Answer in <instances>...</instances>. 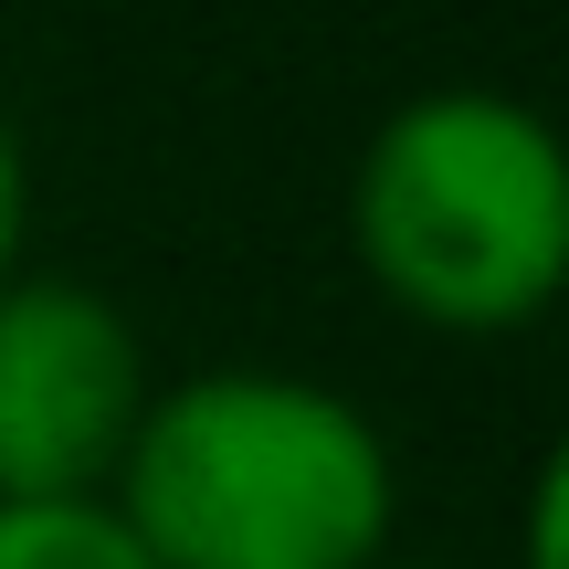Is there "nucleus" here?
<instances>
[{"label": "nucleus", "instance_id": "6", "mask_svg": "<svg viewBox=\"0 0 569 569\" xmlns=\"http://www.w3.org/2000/svg\"><path fill=\"white\" fill-rule=\"evenodd\" d=\"M559 517H569V453L528 475V569H559Z\"/></svg>", "mask_w": 569, "mask_h": 569}, {"label": "nucleus", "instance_id": "7", "mask_svg": "<svg viewBox=\"0 0 569 569\" xmlns=\"http://www.w3.org/2000/svg\"><path fill=\"white\" fill-rule=\"evenodd\" d=\"M380 569H453V559H401V549H390V559H380Z\"/></svg>", "mask_w": 569, "mask_h": 569}, {"label": "nucleus", "instance_id": "4", "mask_svg": "<svg viewBox=\"0 0 569 569\" xmlns=\"http://www.w3.org/2000/svg\"><path fill=\"white\" fill-rule=\"evenodd\" d=\"M0 569H148L106 496L84 507H0Z\"/></svg>", "mask_w": 569, "mask_h": 569}, {"label": "nucleus", "instance_id": "1", "mask_svg": "<svg viewBox=\"0 0 569 569\" xmlns=\"http://www.w3.org/2000/svg\"><path fill=\"white\" fill-rule=\"evenodd\" d=\"M148 569H380L401 528L390 432L306 369H190L106 486Z\"/></svg>", "mask_w": 569, "mask_h": 569}, {"label": "nucleus", "instance_id": "3", "mask_svg": "<svg viewBox=\"0 0 569 569\" xmlns=\"http://www.w3.org/2000/svg\"><path fill=\"white\" fill-rule=\"evenodd\" d=\"M148 338L74 274L0 284V507H84L148 422Z\"/></svg>", "mask_w": 569, "mask_h": 569}, {"label": "nucleus", "instance_id": "2", "mask_svg": "<svg viewBox=\"0 0 569 569\" xmlns=\"http://www.w3.org/2000/svg\"><path fill=\"white\" fill-rule=\"evenodd\" d=\"M359 274L432 338H517L569 284V159L538 106L432 84L390 106L348 180Z\"/></svg>", "mask_w": 569, "mask_h": 569}, {"label": "nucleus", "instance_id": "5", "mask_svg": "<svg viewBox=\"0 0 569 569\" xmlns=\"http://www.w3.org/2000/svg\"><path fill=\"white\" fill-rule=\"evenodd\" d=\"M21 232H32V159H21V127L0 106V284L21 274Z\"/></svg>", "mask_w": 569, "mask_h": 569}]
</instances>
